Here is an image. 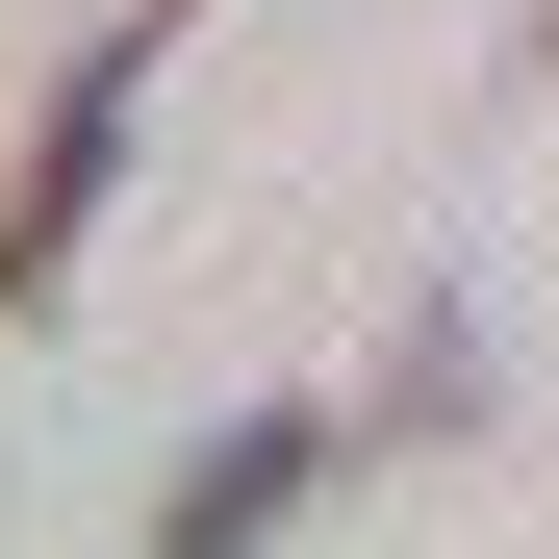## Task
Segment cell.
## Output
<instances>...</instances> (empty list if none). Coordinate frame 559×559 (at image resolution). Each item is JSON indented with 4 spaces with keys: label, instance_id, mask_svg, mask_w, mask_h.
Listing matches in <instances>:
<instances>
[{
    "label": "cell",
    "instance_id": "cell-1",
    "mask_svg": "<svg viewBox=\"0 0 559 559\" xmlns=\"http://www.w3.org/2000/svg\"><path fill=\"white\" fill-rule=\"evenodd\" d=\"M128 103H153V26H103V51L26 103V153H0V306L76 280V229H103V178H128Z\"/></svg>",
    "mask_w": 559,
    "mask_h": 559
},
{
    "label": "cell",
    "instance_id": "cell-2",
    "mask_svg": "<svg viewBox=\"0 0 559 559\" xmlns=\"http://www.w3.org/2000/svg\"><path fill=\"white\" fill-rule=\"evenodd\" d=\"M331 484V407H229L204 457L153 484V559H280V509Z\"/></svg>",
    "mask_w": 559,
    "mask_h": 559
},
{
    "label": "cell",
    "instance_id": "cell-3",
    "mask_svg": "<svg viewBox=\"0 0 559 559\" xmlns=\"http://www.w3.org/2000/svg\"><path fill=\"white\" fill-rule=\"evenodd\" d=\"M153 26H178V0H153Z\"/></svg>",
    "mask_w": 559,
    "mask_h": 559
}]
</instances>
